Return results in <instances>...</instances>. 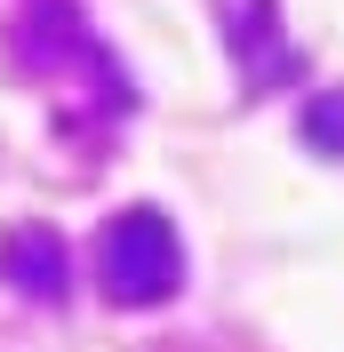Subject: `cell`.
<instances>
[{
    "label": "cell",
    "instance_id": "cell-3",
    "mask_svg": "<svg viewBox=\"0 0 344 352\" xmlns=\"http://www.w3.org/2000/svg\"><path fill=\"white\" fill-rule=\"evenodd\" d=\"M224 32H233V65H240V80L257 88H280V80H297V48L280 41V8L272 0H233L224 8Z\"/></svg>",
    "mask_w": 344,
    "mask_h": 352
},
{
    "label": "cell",
    "instance_id": "cell-4",
    "mask_svg": "<svg viewBox=\"0 0 344 352\" xmlns=\"http://www.w3.org/2000/svg\"><path fill=\"white\" fill-rule=\"evenodd\" d=\"M0 280L32 296V305H65L72 296V256H65V232H48V224H17L8 241H0Z\"/></svg>",
    "mask_w": 344,
    "mask_h": 352
},
{
    "label": "cell",
    "instance_id": "cell-1",
    "mask_svg": "<svg viewBox=\"0 0 344 352\" xmlns=\"http://www.w3.org/2000/svg\"><path fill=\"white\" fill-rule=\"evenodd\" d=\"M17 65L32 80L65 88V104L88 88V112H105V120H120L136 104L129 72L112 65V48L96 41V24L80 16V0H17Z\"/></svg>",
    "mask_w": 344,
    "mask_h": 352
},
{
    "label": "cell",
    "instance_id": "cell-5",
    "mask_svg": "<svg viewBox=\"0 0 344 352\" xmlns=\"http://www.w3.org/2000/svg\"><path fill=\"white\" fill-rule=\"evenodd\" d=\"M304 144H321V153H336V160H344V88L304 104Z\"/></svg>",
    "mask_w": 344,
    "mask_h": 352
},
{
    "label": "cell",
    "instance_id": "cell-2",
    "mask_svg": "<svg viewBox=\"0 0 344 352\" xmlns=\"http://www.w3.org/2000/svg\"><path fill=\"white\" fill-rule=\"evenodd\" d=\"M96 280L112 305H169L184 288V241L160 208H120L96 232Z\"/></svg>",
    "mask_w": 344,
    "mask_h": 352
}]
</instances>
